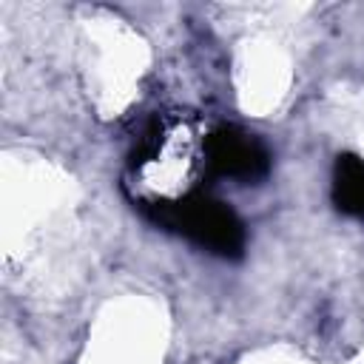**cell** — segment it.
Segmentation results:
<instances>
[{
  "label": "cell",
  "mask_w": 364,
  "mask_h": 364,
  "mask_svg": "<svg viewBox=\"0 0 364 364\" xmlns=\"http://www.w3.org/2000/svg\"><path fill=\"white\" fill-rule=\"evenodd\" d=\"M208 131L191 114H159L148 122L128 162V191L139 210L171 205L202 191L210 173L205 154Z\"/></svg>",
  "instance_id": "1"
},
{
  "label": "cell",
  "mask_w": 364,
  "mask_h": 364,
  "mask_svg": "<svg viewBox=\"0 0 364 364\" xmlns=\"http://www.w3.org/2000/svg\"><path fill=\"white\" fill-rule=\"evenodd\" d=\"M333 205L347 216H364V159L341 154L333 165Z\"/></svg>",
  "instance_id": "4"
},
{
  "label": "cell",
  "mask_w": 364,
  "mask_h": 364,
  "mask_svg": "<svg viewBox=\"0 0 364 364\" xmlns=\"http://www.w3.org/2000/svg\"><path fill=\"white\" fill-rule=\"evenodd\" d=\"M205 154L213 176H228L242 185L262 182L270 171V154L264 142L239 125L210 128L205 139Z\"/></svg>",
  "instance_id": "3"
},
{
  "label": "cell",
  "mask_w": 364,
  "mask_h": 364,
  "mask_svg": "<svg viewBox=\"0 0 364 364\" xmlns=\"http://www.w3.org/2000/svg\"><path fill=\"white\" fill-rule=\"evenodd\" d=\"M154 225L182 233L202 250L222 256V259H239L245 250V225L236 216V210L210 196L208 191H199L188 199L171 202V205H156L142 210Z\"/></svg>",
  "instance_id": "2"
}]
</instances>
